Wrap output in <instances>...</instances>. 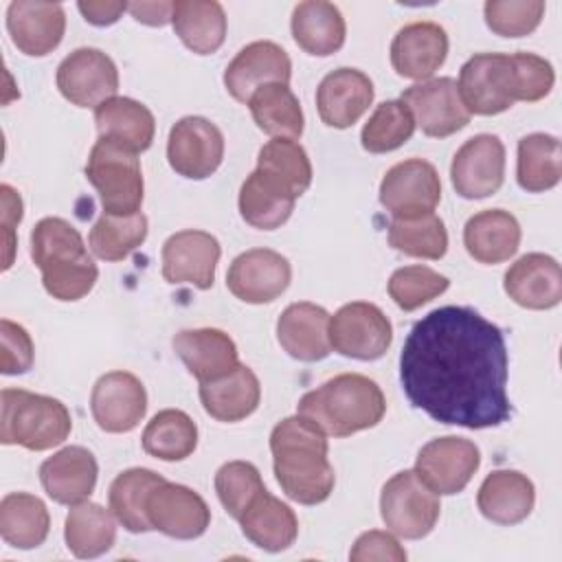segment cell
<instances>
[{"mask_svg":"<svg viewBox=\"0 0 562 562\" xmlns=\"http://www.w3.org/2000/svg\"><path fill=\"white\" fill-rule=\"evenodd\" d=\"M400 382L415 408L448 426L481 430L512 417L505 336L465 305L437 307L413 325Z\"/></svg>","mask_w":562,"mask_h":562,"instance_id":"1","label":"cell"},{"mask_svg":"<svg viewBox=\"0 0 562 562\" xmlns=\"http://www.w3.org/2000/svg\"><path fill=\"white\" fill-rule=\"evenodd\" d=\"M270 452L277 483L283 494L301 505H318L329 498L336 485L327 459V435L305 415L281 419L270 432Z\"/></svg>","mask_w":562,"mask_h":562,"instance_id":"2","label":"cell"},{"mask_svg":"<svg viewBox=\"0 0 562 562\" xmlns=\"http://www.w3.org/2000/svg\"><path fill=\"white\" fill-rule=\"evenodd\" d=\"M31 257L44 290L57 301H79L97 283L99 268L79 231L64 217H42L31 231Z\"/></svg>","mask_w":562,"mask_h":562,"instance_id":"3","label":"cell"},{"mask_svg":"<svg viewBox=\"0 0 562 562\" xmlns=\"http://www.w3.org/2000/svg\"><path fill=\"white\" fill-rule=\"evenodd\" d=\"M296 413L310 417L327 437H349L373 428L386 413L382 389L362 373H340L307 391Z\"/></svg>","mask_w":562,"mask_h":562,"instance_id":"4","label":"cell"},{"mask_svg":"<svg viewBox=\"0 0 562 562\" xmlns=\"http://www.w3.org/2000/svg\"><path fill=\"white\" fill-rule=\"evenodd\" d=\"M0 441L26 450H48L66 441L72 430V417L57 397L31 393L24 389H2Z\"/></svg>","mask_w":562,"mask_h":562,"instance_id":"5","label":"cell"},{"mask_svg":"<svg viewBox=\"0 0 562 562\" xmlns=\"http://www.w3.org/2000/svg\"><path fill=\"white\" fill-rule=\"evenodd\" d=\"M86 178L101 198L103 213L134 215L143 204V171L134 151L99 138L86 162Z\"/></svg>","mask_w":562,"mask_h":562,"instance_id":"6","label":"cell"},{"mask_svg":"<svg viewBox=\"0 0 562 562\" xmlns=\"http://www.w3.org/2000/svg\"><path fill=\"white\" fill-rule=\"evenodd\" d=\"M441 512L435 494L415 470L393 474L380 494V514L389 531L406 540H419L432 531Z\"/></svg>","mask_w":562,"mask_h":562,"instance_id":"7","label":"cell"},{"mask_svg":"<svg viewBox=\"0 0 562 562\" xmlns=\"http://www.w3.org/2000/svg\"><path fill=\"white\" fill-rule=\"evenodd\" d=\"M457 88L470 114L494 116L509 110L518 101V79L512 55H472L461 66Z\"/></svg>","mask_w":562,"mask_h":562,"instance_id":"8","label":"cell"},{"mask_svg":"<svg viewBox=\"0 0 562 562\" xmlns=\"http://www.w3.org/2000/svg\"><path fill=\"white\" fill-rule=\"evenodd\" d=\"M391 342L393 325L373 303L353 301L329 316V345L345 358L378 360Z\"/></svg>","mask_w":562,"mask_h":562,"instance_id":"9","label":"cell"},{"mask_svg":"<svg viewBox=\"0 0 562 562\" xmlns=\"http://www.w3.org/2000/svg\"><path fill=\"white\" fill-rule=\"evenodd\" d=\"M224 158V134L204 116L176 121L167 138L171 169L189 180H204L217 171Z\"/></svg>","mask_w":562,"mask_h":562,"instance_id":"10","label":"cell"},{"mask_svg":"<svg viewBox=\"0 0 562 562\" xmlns=\"http://www.w3.org/2000/svg\"><path fill=\"white\" fill-rule=\"evenodd\" d=\"M57 88L72 105L97 108L116 97V64L99 48H77L57 66Z\"/></svg>","mask_w":562,"mask_h":562,"instance_id":"11","label":"cell"},{"mask_svg":"<svg viewBox=\"0 0 562 562\" xmlns=\"http://www.w3.org/2000/svg\"><path fill=\"white\" fill-rule=\"evenodd\" d=\"M400 101L411 110L415 125L432 138H446L470 123V112L452 77L413 83L402 92Z\"/></svg>","mask_w":562,"mask_h":562,"instance_id":"12","label":"cell"},{"mask_svg":"<svg viewBox=\"0 0 562 562\" xmlns=\"http://www.w3.org/2000/svg\"><path fill=\"white\" fill-rule=\"evenodd\" d=\"M454 191L465 200L494 195L505 180V145L496 134H476L454 154L450 165Z\"/></svg>","mask_w":562,"mask_h":562,"instance_id":"13","label":"cell"},{"mask_svg":"<svg viewBox=\"0 0 562 562\" xmlns=\"http://www.w3.org/2000/svg\"><path fill=\"white\" fill-rule=\"evenodd\" d=\"M441 200L437 169L422 158L393 165L380 182V204L393 217H415L432 213Z\"/></svg>","mask_w":562,"mask_h":562,"instance_id":"14","label":"cell"},{"mask_svg":"<svg viewBox=\"0 0 562 562\" xmlns=\"http://www.w3.org/2000/svg\"><path fill=\"white\" fill-rule=\"evenodd\" d=\"M481 465V450L463 437H439L428 441L415 459L417 476L435 494L461 492Z\"/></svg>","mask_w":562,"mask_h":562,"instance_id":"15","label":"cell"},{"mask_svg":"<svg viewBox=\"0 0 562 562\" xmlns=\"http://www.w3.org/2000/svg\"><path fill=\"white\" fill-rule=\"evenodd\" d=\"M292 281L290 261L270 248H250L237 255L226 272V288L244 303L261 305L281 296Z\"/></svg>","mask_w":562,"mask_h":562,"instance_id":"16","label":"cell"},{"mask_svg":"<svg viewBox=\"0 0 562 562\" xmlns=\"http://www.w3.org/2000/svg\"><path fill=\"white\" fill-rule=\"evenodd\" d=\"M147 518L151 529L169 538L193 540L209 529L211 509L191 487L162 481L147 496Z\"/></svg>","mask_w":562,"mask_h":562,"instance_id":"17","label":"cell"},{"mask_svg":"<svg viewBox=\"0 0 562 562\" xmlns=\"http://www.w3.org/2000/svg\"><path fill=\"white\" fill-rule=\"evenodd\" d=\"M90 411L101 430L130 432L147 413V391L134 373L110 371L94 382Z\"/></svg>","mask_w":562,"mask_h":562,"instance_id":"18","label":"cell"},{"mask_svg":"<svg viewBox=\"0 0 562 562\" xmlns=\"http://www.w3.org/2000/svg\"><path fill=\"white\" fill-rule=\"evenodd\" d=\"M222 248L206 231H180L162 244V277L167 283H189L200 290L213 288Z\"/></svg>","mask_w":562,"mask_h":562,"instance_id":"19","label":"cell"},{"mask_svg":"<svg viewBox=\"0 0 562 562\" xmlns=\"http://www.w3.org/2000/svg\"><path fill=\"white\" fill-rule=\"evenodd\" d=\"M292 77V61L288 53L270 42L257 40L246 44L226 66L224 70V86L228 94L239 101L248 103L252 92L266 83H290Z\"/></svg>","mask_w":562,"mask_h":562,"instance_id":"20","label":"cell"},{"mask_svg":"<svg viewBox=\"0 0 562 562\" xmlns=\"http://www.w3.org/2000/svg\"><path fill=\"white\" fill-rule=\"evenodd\" d=\"M7 31L20 53L44 57L59 46L66 31V13L57 2L15 0L7 9Z\"/></svg>","mask_w":562,"mask_h":562,"instance_id":"21","label":"cell"},{"mask_svg":"<svg viewBox=\"0 0 562 562\" xmlns=\"http://www.w3.org/2000/svg\"><path fill=\"white\" fill-rule=\"evenodd\" d=\"M373 103V81L358 68H336L316 88V108L325 125L351 127Z\"/></svg>","mask_w":562,"mask_h":562,"instance_id":"22","label":"cell"},{"mask_svg":"<svg viewBox=\"0 0 562 562\" xmlns=\"http://www.w3.org/2000/svg\"><path fill=\"white\" fill-rule=\"evenodd\" d=\"M448 57V35L435 22H413L391 42V64L400 77L426 81Z\"/></svg>","mask_w":562,"mask_h":562,"instance_id":"23","label":"cell"},{"mask_svg":"<svg viewBox=\"0 0 562 562\" xmlns=\"http://www.w3.org/2000/svg\"><path fill=\"white\" fill-rule=\"evenodd\" d=\"M503 288L520 307L551 310L562 301L560 263L544 252L522 255L505 272Z\"/></svg>","mask_w":562,"mask_h":562,"instance_id":"24","label":"cell"},{"mask_svg":"<svg viewBox=\"0 0 562 562\" xmlns=\"http://www.w3.org/2000/svg\"><path fill=\"white\" fill-rule=\"evenodd\" d=\"M99 476L94 454L83 446H66L40 465L44 492L59 505H77L90 498Z\"/></svg>","mask_w":562,"mask_h":562,"instance_id":"25","label":"cell"},{"mask_svg":"<svg viewBox=\"0 0 562 562\" xmlns=\"http://www.w3.org/2000/svg\"><path fill=\"white\" fill-rule=\"evenodd\" d=\"M277 340L288 356L316 362L329 356V314L325 307L301 301L288 305L277 321Z\"/></svg>","mask_w":562,"mask_h":562,"instance_id":"26","label":"cell"},{"mask_svg":"<svg viewBox=\"0 0 562 562\" xmlns=\"http://www.w3.org/2000/svg\"><path fill=\"white\" fill-rule=\"evenodd\" d=\"M173 351L198 382H213L239 364L237 345L215 327L182 329L173 336Z\"/></svg>","mask_w":562,"mask_h":562,"instance_id":"27","label":"cell"},{"mask_svg":"<svg viewBox=\"0 0 562 562\" xmlns=\"http://www.w3.org/2000/svg\"><path fill=\"white\" fill-rule=\"evenodd\" d=\"M536 503V487L518 470H494L479 487L476 505L496 525L522 522Z\"/></svg>","mask_w":562,"mask_h":562,"instance_id":"28","label":"cell"},{"mask_svg":"<svg viewBox=\"0 0 562 562\" xmlns=\"http://www.w3.org/2000/svg\"><path fill=\"white\" fill-rule=\"evenodd\" d=\"M99 138L112 140L134 154L149 149L156 121L147 105L130 97H112L94 108Z\"/></svg>","mask_w":562,"mask_h":562,"instance_id":"29","label":"cell"},{"mask_svg":"<svg viewBox=\"0 0 562 562\" xmlns=\"http://www.w3.org/2000/svg\"><path fill=\"white\" fill-rule=\"evenodd\" d=\"M261 400V384L255 371L246 364H237L231 373L200 382V402L204 411L217 422H241L252 415Z\"/></svg>","mask_w":562,"mask_h":562,"instance_id":"30","label":"cell"},{"mask_svg":"<svg viewBox=\"0 0 562 562\" xmlns=\"http://www.w3.org/2000/svg\"><path fill=\"white\" fill-rule=\"evenodd\" d=\"M520 224L503 209H487L472 215L463 226V244L479 263H501L520 246Z\"/></svg>","mask_w":562,"mask_h":562,"instance_id":"31","label":"cell"},{"mask_svg":"<svg viewBox=\"0 0 562 562\" xmlns=\"http://www.w3.org/2000/svg\"><path fill=\"white\" fill-rule=\"evenodd\" d=\"M241 533L259 549L285 551L299 536V520L290 505L263 490L239 516Z\"/></svg>","mask_w":562,"mask_h":562,"instance_id":"32","label":"cell"},{"mask_svg":"<svg viewBox=\"0 0 562 562\" xmlns=\"http://www.w3.org/2000/svg\"><path fill=\"white\" fill-rule=\"evenodd\" d=\"M292 37L310 55L327 57L342 48L347 26L340 9L325 0L299 2L292 11Z\"/></svg>","mask_w":562,"mask_h":562,"instance_id":"33","label":"cell"},{"mask_svg":"<svg viewBox=\"0 0 562 562\" xmlns=\"http://www.w3.org/2000/svg\"><path fill=\"white\" fill-rule=\"evenodd\" d=\"M171 24L182 44L198 53H215L226 37V13L215 0H176Z\"/></svg>","mask_w":562,"mask_h":562,"instance_id":"34","label":"cell"},{"mask_svg":"<svg viewBox=\"0 0 562 562\" xmlns=\"http://www.w3.org/2000/svg\"><path fill=\"white\" fill-rule=\"evenodd\" d=\"M296 198L277 180L255 169L239 189V213L246 224L259 231H272L285 224L294 211Z\"/></svg>","mask_w":562,"mask_h":562,"instance_id":"35","label":"cell"},{"mask_svg":"<svg viewBox=\"0 0 562 562\" xmlns=\"http://www.w3.org/2000/svg\"><path fill=\"white\" fill-rule=\"evenodd\" d=\"M64 538L72 555L81 560L99 558L110 551L116 540L114 514H110L99 503H77L66 516Z\"/></svg>","mask_w":562,"mask_h":562,"instance_id":"36","label":"cell"},{"mask_svg":"<svg viewBox=\"0 0 562 562\" xmlns=\"http://www.w3.org/2000/svg\"><path fill=\"white\" fill-rule=\"evenodd\" d=\"M50 529V516L42 498L29 492H11L0 501V533L15 549L40 547Z\"/></svg>","mask_w":562,"mask_h":562,"instance_id":"37","label":"cell"},{"mask_svg":"<svg viewBox=\"0 0 562 562\" xmlns=\"http://www.w3.org/2000/svg\"><path fill=\"white\" fill-rule=\"evenodd\" d=\"M562 176V145L551 134H527L518 140L516 178L527 193L553 189Z\"/></svg>","mask_w":562,"mask_h":562,"instance_id":"38","label":"cell"},{"mask_svg":"<svg viewBox=\"0 0 562 562\" xmlns=\"http://www.w3.org/2000/svg\"><path fill=\"white\" fill-rule=\"evenodd\" d=\"M246 105L261 132L274 138H299L303 134L305 119L301 103L285 83L261 86Z\"/></svg>","mask_w":562,"mask_h":562,"instance_id":"39","label":"cell"},{"mask_svg":"<svg viewBox=\"0 0 562 562\" xmlns=\"http://www.w3.org/2000/svg\"><path fill=\"white\" fill-rule=\"evenodd\" d=\"M165 479L147 468H130L121 472L108 492L110 512L132 533H145L151 529L147 518V496Z\"/></svg>","mask_w":562,"mask_h":562,"instance_id":"40","label":"cell"},{"mask_svg":"<svg viewBox=\"0 0 562 562\" xmlns=\"http://www.w3.org/2000/svg\"><path fill=\"white\" fill-rule=\"evenodd\" d=\"M143 450L162 461H182L198 446V426L180 408L156 413L143 430Z\"/></svg>","mask_w":562,"mask_h":562,"instance_id":"41","label":"cell"},{"mask_svg":"<svg viewBox=\"0 0 562 562\" xmlns=\"http://www.w3.org/2000/svg\"><path fill=\"white\" fill-rule=\"evenodd\" d=\"M147 239V217L138 211L134 215L103 213L90 228L88 244L94 257L103 261L127 259Z\"/></svg>","mask_w":562,"mask_h":562,"instance_id":"42","label":"cell"},{"mask_svg":"<svg viewBox=\"0 0 562 562\" xmlns=\"http://www.w3.org/2000/svg\"><path fill=\"white\" fill-rule=\"evenodd\" d=\"M257 169L283 184L294 198H301L312 184V162L294 138L268 140L259 149Z\"/></svg>","mask_w":562,"mask_h":562,"instance_id":"43","label":"cell"},{"mask_svg":"<svg viewBox=\"0 0 562 562\" xmlns=\"http://www.w3.org/2000/svg\"><path fill=\"white\" fill-rule=\"evenodd\" d=\"M389 244L408 257L441 259L448 250V231L435 213L393 217L389 224Z\"/></svg>","mask_w":562,"mask_h":562,"instance_id":"44","label":"cell"},{"mask_svg":"<svg viewBox=\"0 0 562 562\" xmlns=\"http://www.w3.org/2000/svg\"><path fill=\"white\" fill-rule=\"evenodd\" d=\"M415 132L411 110L400 101L380 103L362 127L360 140L369 154H386L402 147Z\"/></svg>","mask_w":562,"mask_h":562,"instance_id":"45","label":"cell"},{"mask_svg":"<svg viewBox=\"0 0 562 562\" xmlns=\"http://www.w3.org/2000/svg\"><path fill=\"white\" fill-rule=\"evenodd\" d=\"M448 277L428 266L397 268L389 279V296L404 312H413L448 290Z\"/></svg>","mask_w":562,"mask_h":562,"instance_id":"46","label":"cell"},{"mask_svg":"<svg viewBox=\"0 0 562 562\" xmlns=\"http://www.w3.org/2000/svg\"><path fill=\"white\" fill-rule=\"evenodd\" d=\"M263 490L261 474L250 461H228L215 474L217 498L235 520Z\"/></svg>","mask_w":562,"mask_h":562,"instance_id":"47","label":"cell"},{"mask_svg":"<svg viewBox=\"0 0 562 562\" xmlns=\"http://www.w3.org/2000/svg\"><path fill=\"white\" fill-rule=\"evenodd\" d=\"M485 24L503 37H522L538 29L544 15L542 0H487Z\"/></svg>","mask_w":562,"mask_h":562,"instance_id":"48","label":"cell"},{"mask_svg":"<svg viewBox=\"0 0 562 562\" xmlns=\"http://www.w3.org/2000/svg\"><path fill=\"white\" fill-rule=\"evenodd\" d=\"M516 66V79H518V101H540L544 99L555 81L553 66L533 53H514L512 55Z\"/></svg>","mask_w":562,"mask_h":562,"instance_id":"49","label":"cell"},{"mask_svg":"<svg viewBox=\"0 0 562 562\" xmlns=\"http://www.w3.org/2000/svg\"><path fill=\"white\" fill-rule=\"evenodd\" d=\"M35 358V347L29 336V331L9 321H0V371L4 375H18L26 373L33 367Z\"/></svg>","mask_w":562,"mask_h":562,"instance_id":"50","label":"cell"},{"mask_svg":"<svg viewBox=\"0 0 562 562\" xmlns=\"http://www.w3.org/2000/svg\"><path fill=\"white\" fill-rule=\"evenodd\" d=\"M349 560L367 562V560H389V562H404L406 551L404 547L389 533L380 529L364 531L349 551Z\"/></svg>","mask_w":562,"mask_h":562,"instance_id":"51","label":"cell"},{"mask_svg":"<svg viewBox=\"0 0 562 562\" xmlns=\"http://www.w3.org/2000/svg\"><path fill=\"white\" fill-rule=\"evenodd\" d=\"M0 193H2V228H4V270L11 268L13 263V250H15V226L20 224L22 220V198L20 193L9 187V184H2L0 187Z\"/></svg>","mask_w":562,"mask_h":562,"instance_id":"52","label":"cell"},{"mask_svg":"<svg viewBox=\"0 0 562 562\" xmlns=\"http://www.w3.org/2000/svg\"><path fill=\"white\" fill-rule=\"evenodd\" d=\"M77 7L86 18V22L94 26H110L123 15V11H127V2H114V0H108V2L88 0V2H79Z\"/></svg>","mask_w":562,"mask_h":562,"instance_id":"53","label":"cell"},{"mask_svg":"<svg viewBox=\"0 0 562 562\" xmlns=\"http://www.w3.org/2000/svg\"><path fill=\"white\" fill-rule=\"evenodd\" d=\"M127 11L136 22L149 26H165L171 22L173 2H127Z\"/></svg>","mask_w":562,"mask_h":562,"instance_id":"54","label":"cell"}]
</instances>
